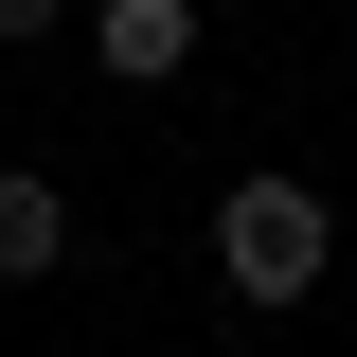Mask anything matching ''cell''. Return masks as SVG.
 Returning a JSON list of instances; mask_svg holds the SVG:
<instances>
[{
    "label": "cell",
    "instance_id": "1",
    "mask_svg": "<svg viewBox=\"0 0 357 357\" xmlns=\"http://www.w3.org/2000/svg\"><path fill=\"white\" fill-rule=\"evenodd\" d=\"M321 268H340V215H321V178H286V161H250L215 197V286L250 321H286V304H321Z\"/></svg>",
    "mask_w": 357,
    "mask_h": 357
},
{
    "label": "cell",
    "instance_id": "5",
    "mask_svg": "<svg viewBox=\"0 0 357 357\" xmlns=\"http://www.w3.org/2000/svg\"><path fill=\"white\" fill-rule=\"evenodd\" d=\"M340 36H357V0H340Z\"/></svg>",
    "mask_w": 357,
    "mask_h": 357
},
{
    "label": "cell",
    "instance_id": "4",
    "mask_svg": "<svg viewBox=\"0 0 357 357\" xmlns=\"http://www.w3.org/2000/svg\"><path fill=\"white\" fill-rule=\"evenodd\" d=\"M72 36V0H0V54H54Z\"/></svg>",
    "mask_w": 357,
    "mask_h": 357
},
{
    "label": "cell",
    "instance_id": "2",
    "mask_svg": "<svg viewBox=\"0 0 357 357\" xmlns=\"http://www.w3.org/2000/svg\"><path fill=\"white\" fill-rule=\"evenodd\" d=\"M89 54H107V89H178L197 72V0H89Z\"/></svg>",
    "mask_w": 357,
    "mask_h": 357
},
{
    "label": "cell",
    "instance_id": "3",
    "mask_svg": "<svg viewBox=\"0 0 357 357\" xmlns=\"http://www.w3.org/2000/svg\"><path fill=\"white\" fill-rule=\"evenodd\" d=\"M54 268H72V197L18 161V178H0V286H54Z\"/></svg>",
    "mask_w": 357,
    "mask_h": 357
}]
</instances>
